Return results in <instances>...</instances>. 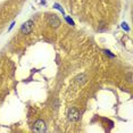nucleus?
I'll use <instances>...</instances> for the list:
<instances>
[{
	"mask_svg": "<svg viewBox=\"0 0 133 133\" xmlns=\"http://www.w3.org/2000/svg\"><path fill=\"white\" fill-rule=\"evenodd\" d=\"M48 24H49L52 29H58L60 26V24H62V22H60L59 17L57 16V15L52 14V15H50V16H48Z\"/></svg>",
	"mask_w": 133,
	"mask_h": 133,
	"instance_id": "1",
	"label": "nucleus"
},
{
	"mask_svg": "<svg viewBox=\"0 0 133 133\" xmlns=\"http://www.w3.org/2000/svg\"><path fill=\"white\" fill-rule=\"evenodd\" d=\"M33 26H34V22H33L32 19L28 21V22H25L22 25V28H21V32L23 33V34H30L32 31H33Z\"/></svg>",
	"mask_w": 133,
	"mask_h": 133,
	"instance_id": "2",
	"label": "nucleus"
},
{
	"mask_svg": "<svg viewBox=\"0 0 133 133\" xmlns=\"http://www.w3.org/2000/svg\"><path fill=\"white\" fill-rule=\"evenodd\" d=\"M67 116H68V119L71 122H76L80 118V111H78L75 107H71L68 109V113H67Z\"/></svg>",
	"mask_w": 133,
	"mask_h": 133,
	"instance_id": "3",
	"label": "nucleus"
},
{
	"mask_svg": "<svg viewBox=\"0 0 133 133\" xmlns=\"http://www.w3.org/2000/svg\"><path fill=\"white\" fill-rule=\"evenodd\" d=\"M33 130H34L35 132H46L47 131V126H46V123H44V121L42 119H38L37 122L34 123V125H33Z\"/></svg>",
	"mask_w": 133,
	"mask_h": 133,
	"instance_id": "4",
	"label": "nucleus"
},
{
	"mask_svg": "<svg viewBox=\"0 0 133 133\" xmlns=\"http://www.w3.org/2000/svg\"><path fill=\"white\" fill-rule=\"evenodd\" d=\"M76 81H77V82L80 83V84H83V83H85V81H87V76H85L84 74H81L80 76L76 77Z\"/></svg>",
	"mask_w": 133,
	"mask_h": 133,
	"instance_id": "5",
	"label": "nucleus"
},
{
	"mask_svg": "<svg viewBox=\"0 0 133 133\" xmlns=\"http://www.w3.org/2000/svg\"><path fill=\"white\" fill-rule=\"evenodd\" d=\"M65 19L67 21V23H68V24H71L72 26H74V25H75V23L73 22V19H72V18H69L68 16H65Z\"/></svg>",
	"mask_w": 133,
	"mask_h": 133,
	"instance_id": "6",
	"label": "nucleus"
},
{
	"mask_svg": "<svg viewBox=\"0 0 133 133\" xmlns=\"http://www.w3.org/2000/svg\"><path fill=\"white\" fill-rule=\"evenodd\" d=\"M55 8H57V9H58V10H60V11H62V14L65 16V11H64V9H63V8L60 7V6H59L58 4H55Z\"/></svg>",
	"mask_w": 133,
	"mask_h": 133,
	"instance_id": "7",
	"label": "nucleus"
},
{
	"mask_svg": "<svg viewBox=\"0 0 133 133\" xmlns=\"http://www.w3.org/2000/svg\"><path fill=\"white\" fill-rule=\"evenodd\" d=\"M122 28L125 30V31H130V28L128 26V24H126V23H123V24H122Z\"/></svg>",
	"mask_w": 133,
	"mask_h": 133,
	"instance_id": "8",
	"label": "nucleus"
},
{
	"mask_svg": "<svg viewBox=\"0 0 133 133\" xmlns=\"http://www.w3.org/2000/svg\"><path fill=\"white\" fill-rule=\"evenodd\" d=\"M105 52H106V55H108V56H110L111 58H113V57H115L113 54H110V51H108V50H105Z\"/></svg>",
	"mask_w": 133,
	"mask_h": 133,
	"instance_id": "9",
	"label": "nucleus"
},
{
	"mask_svg": "<svg viewBox=\"0 0 133 133\" xmlns=\"http://www.w3.org/2000/svg\"><path fill=\"white\" fill-rule=\"evenodd\" d=\"M14 25H15V22H13V23L10 24V26H9V29H8V30H9V31H10V30L13 29V26H14Z\"/></svg>",
	"mask_w": 133,
	"mask_h": 133,
	"instance_id": "10",
	"label": "nucleus"
}]
</instances>
